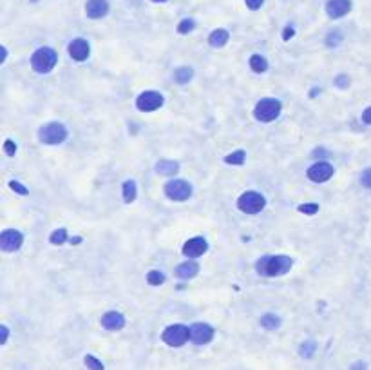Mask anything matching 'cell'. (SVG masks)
Wrapping results in <instances>:
<instances>
[{"mask_svg":"<svg viewBox=\"0 0 371 370\" xmlns=\"http://www.w3.org/2000/svg\"><path fill=\"white\" fill-rule=\"evenodd\" d=\"M351 370H367V366H366V363L358 361V363H355V365L351 366Z\"/></svg>","mask_w":371,"mask_h":370,"instance_id":"40","label":"cell"},{"mask_svg":"<svg viewBox=\"0 0 371 370\" xmlns=\"http://www.w3.org/2000/svg\"><path fill=\"white\" fill-rule=\"evenodd\" d=\"M67 49H69L71 58L76 62L87 60L89 53H91V46H89V42H87L85 38H74L73 42L69 44V48Z\"/></svg>","mask_w":371,"mask_h":370,"instance_id":"13","label":"cell"},{"mask_svg":"<svg viewBox=\"0 0 371 370\" xmlns=\"http://www.w3.org/2000/svg\"><path fill=\"white\" fill-rule=\"evenodd\" d=\"M152 2H167V0H152Z\"/></svg>","mask_w":371,"mask_h":370,"instance_id":"41","label":"cell"},{"mask_svg":"<svg viewBox=\"0 0 371 370\" xmlns=\"http://www.w3.org/2000/svg\"><path fill=\"white\" fill-rule=\"evenodd\" d=\"M341 40H342L341 33H339V31H333V33H330V35H328V38H326V44H328L330 48H332V46H337V44L341 42Z\"/></svg>","mask_w":371,"mask_h":370,"instance_id":"33","label":"cell"},{"mask_svg":"<svg viewBox=\"0 0 371 370\" xmlns=\"http://www.w3.org/2000/svg\"><path fill=\"white\" fill-rule=\"evenodd\" d=\"M9 187H11V191L18 192V194H27V187H24L20 182H9Z\"/></svg>","mask_w":371,"mask_h":370,"instance_id":"34","label":"cell"},{"mask_svg":"<svg viewBox=\"0 0 371 370\" xmlns=\"http://www.w3.org/2000/svg\"><path fill=\"white\" fill-rule=\"evenodd\" d=\"M156 171L158 174H163V176H170V174H176L179 171V163L172 160H161L156 163Z\"/></svg>","mask_w":371,"mask_h":370,"instance_id":"19","label":"cell"},{"mask_svg":"<svg viewBox=\"0 0 371 370\" xmlns=\"http://www.w3.org/2000/svg\"><path fill=\"white\" fill-rule=\"evenodd\" d=\"M56 62H58V55L53 48H40L33 53V57H31V67L33 71L40 74H45V73H51L55 69Z\"/></svg>","mask_w":371,"mask_h":370,"instance_id":"2","label":"cell"},{"mask_svg":"<svg viewBox=\"0 0 371 370\" xmlns=\"http://www.w3.org/2000/svg\"><path fill=\"white\" fill-rule=\"evenodd\" d=\"M250 67L255 71V73H264L268 69V62L264 57L261 55H252L250 57Z\"/></svg>","mask_w":371,"mask_h":370,"instance_id":"22","label":"cell"},{"mask_svg":"<svg viewBox=\"0 0 371 370\" xmlns=\"http://www.w3.org/2000/svg\"><path fill=\"white\" fill-rule=\"evenodd\" d=\"M161 340L168 345V347H183L187 341L190 340V326H185L181 323L176 325H168L161 334Z\"/></svg>","mask_w":371,"mask_h":370,"instance_id":"5","label":"cell"},{"mask_svg":"<svg viewBox=\"0 0 371 370\" xmlns=\"http://www.w3.org/2000/svg\"><path fill=\"white\" fill-rule=\"evenodd\" d=\"M333 173H335V169H333V166H330L328 161H317V163H313L311 167H308V171H306L308 178L315 183L328 182V180L333 176Z\"/></svg>","mask_w":371,"mask_h":370,"instance_id":"10","label":"cell"},{"mask_svg":"<svg viewBox=\"0 0 371 370\" xmlns=\"http://www.w3.org/2000/svg\"><path fill=\"white\" fill-rule=\"evenodd\" d=\"M198 272H199V265L192 260L183 261L176 269V276L179 279H192L194 276H198Z\"/></svg>","mask_w":371,"mask_h":370,"instance_id":"17","label":"cell"},{"mask_svg":"<svg viewBox=\"0 0 371 370\" xmlns=\"http://www.w3.org/2000/svg\"><path fill=\"white\" fill-rule=\"evenodd\" d=\"M207 251H208L207 239L201 238V236L187 239L185 245H183V254H185L187 258H199V256H203Z\"/></svg>","mask_w":371,"mask_h":370,"instance_id":"12","label":"cell"},{"mask_svg":"<svg viewBox=\"0 0 371 370\" xmlns=\"http://www.w3.org/2000/svg\"><path fill=\"white\" fill-rule=\"evenodd\" d=\"M295 35V31H294V27H286L285 29V33H283V40H290L292 38V36Z\"/></svg>","mask_w":371,"mask_h":370,"instance_id":"39","label":"cell"},{"mask_svg":"<svg viewBox=\"0 0 371 370\" xmlns=\"http://www.w3.org/2000/svg\"><path fill=\"white\" fill-rule=\"evenodd\" d=\"M22 243H24V236H22V232L15 231V229H8L0 236V247L6 253H15V251H18L22 247Z\"/></svg>","mask_w":371,"mask_h":370,"instance_id":"11","label":"cell"},{"mask_svg":"<svg viewBox=\"0 0 371 370\" xmlns=\"http://www.w3.org/2000/svg\"><path fill=\"white\" fill-rule=\"evenodd\" d=\"M230 40V35L226 29H216L212 31L210 36H208V44H210L212 48H223L226 46V42Z\"/></svg>","mask_w":371,"mask_h":370,"instance_id":"18","label":"cell"},{"mask_svg":"<svg viewBox=\"0 0 371 370\" xmlns=\"http://www.w3.org/2000/svg\"><path fill=\"white\" fill-rule=\"evenodd\" d=\"M83 363H85V366L89 370H105L104 363L100 361L96 356H92V354H87V356L83 357Z\"/></svg>","mask_w":371,"mask_h":370,"instance_id":"26","label":"cell"},{"mask_svg":"<svg viewBox=\"0 0 371 370\" xmlns=\"http://www.w3.org/2000/svg\"><path fill=\"white\" fill-rule=\"evenodd\" d=\"M192 74H194L192 67H179V69H176V73H174V80H176L177 84H189V80L192 78Z\"/></svg>","mask_w":371,"mask_h":370,"instance_id":"24","label":"cell"},{"mask_svg":"<svg viewBox=\"0 0 371 370\" xmlns=\"http://www.w3.org/2000/svg\"><path fill=\"white\" fill-rule=\"evenodd\" d=\"M49 241H51L53 245H62L67 241V231L65 229H56L55 232H51V236H49Z\"/></svg>","mask_w":371,"mask_h":370,"instance_id":"27","label":"cell"},{"mask_svg":"<svg viewBox=\"0 0 371 370\" xmlns=\"http://www.w3.org/2000/svg\"><path fill=\"white\" fill-rule=\"evenodd\" d=\"M245 160H246V152L241 151V149H239V151L230 152L228 156H224V161H226V163H230V166H243V163H245Z\"/></svg>","mask_w":371,"mask_h":370,"instance_id":"23","label":"cell"},{"mask_svg":"<svg viewBox=\"0 0 371 370\" xmlns=\"http://www.w3.org/2000/svg\"><path fill=\"white\" fill-rule=\"evenodd\" d=\"M165 194L172 201H187L192 196V185L185 180H172L165 185Z\"/></svg>","mask_w":371,"mask_h":370,"instance_id":"7","label":"cell"},{"mask_svg":"<svg viewBox=\"0 0 371 370\" xmlns=\"http://www.w3.org/2000/svg\"><path fill=\"white\" fill-rule=\"evenodd\" d=\"M163 95L158 91H145L136 98V107L143 113H151L163 105Z\"/></svg>","mask_w":371,"mask_h":370,"instance_id":"8","label":"cell"},{"mask_svg":"<svg viewBox=\"0 0 371 370\" xmlns=\"http://www.w3.org/2000/svg\"><path fill=\"white\" fill-rule=\"evenodd\" d=\"M147 283L149 285H154V287H160L165 283V274L161 270H151L147 274Z\"/></svg>","mask_w":371,"mask_h":370,"instance_id":"25","label":"cell"},{"mask_svg":"<svg viewBox=\"0 0 371 370\" xmlns=\"http://www.w3.org/2000/svg\"><path fill=\"white\" fill-rule=\"evenodd\" d=\"M0 332H2V338H0V343L2 345H6L8 343V338H9V328L6 325H2L0 326Z\"/></svg>","mask_w":371,"mask_h":370,"instance_id":"37","label":"cell"},{"mask_svg":"<svg viewBox=\"0 0 371 370\" xmlns=\"http://www.w3.org/2000/svg\"><path fill=\"white\" fill-rule=\"evenodd\" d=\"M294 265V260L285 254H277V256H263L255 263V270L261 276H268V278H275V276H285L290 272Z\"/></svg>","mask_w":371,"mask_h":370,"instance_id":"1","label":"cell"},{"mask_svg":"<svg viewBox=\"0 0 371 370\" xmlns=\"http://www.w3.org/2000/svg\"><path fill=\"white\" fill-rule=\"evenodd\" d=\"M281 109H283V105H281V102L277 98H263V100L257 102V105H255L254 116L259 122L268 124L279 116Z\"/></svg>","mask_w":371,"mask_h":370,"instance_id":"4","label":"cell"},{"mask_svg":"<svg viewBox=\"0 0 371 370\" xmlns=\"http://www.w3.org/2000/svg\"><path fill=\"white\" fill-rule=\"evenodd\" d=\"M313 352H315V343H311V341H306V343H302V347H301V356L310 357Z\"/></svg>","mask_w":371,"mask_h":370,"instance_id":"30","label":"cell"},{"mask_svg":"<svg viewBox=\"0 0 371 370\" xmlns=\"http://www.w3.org/2000/svg\"><path fill=\"white\" fill-rule=\"evenodd\" d=\"M38 138H40V142L45 145H58V144H62V142H65V138H67V129H65L64 124L49 122V124H45V126L40 127Z\"/></svg>","mask_w":371,"mask_h":370,"instance_id":"3","label":"cell"},{"mask_svg":"<svg viewBox=\"0 0 371 370\" xmlns=\"http://www.w3.org/2000/svg\"><path fill=\"white\" fill-rule=\"evenodd\" d=\"M281 325V318L275 314H264L261 318V326H264L266 331H275L277 326Z\"/></svg>","mask_w":371,"mask_h":370,"instance_id":"21","label":"cell"},{"mask_svg":"<svg viewBox=\"0 0 371 370\" xmlns=\"http://www.w3.org/2000/svg\"><path fill=\"white\" fill-rule=\"evenodd\" d=\"M109 11V4L107 0H89L85 4V13L89 18L92 20H98V18L105 17Z\"/></svg>","mask_w":371,"mask_h":370,"instance_id":"16","label":"cell"},{"mask_svg":"<svg viewBox=\"0 0 371 370\" xmlns=\"http://www.w3.org/2000/svg\"><path fill=\"white\" fill-rule=\"evenodd\" d=\"M4 152L8 156H15V152H17V144H15L13 140H6L4 142Z\"/></svg>","mask_w":371,"mask_h":370,"instance_id":"31","label":"cell"},{"mask_svg":"<svg viewBox=\"0 0 371 370\" xmlns=\"http://www.w3.org/2000/svg\"><path fill=\"white\" fill-rule=\"evenodd\" d=\"M196 27V22L192 18H185V20L179 22V26H177V33H181V35H187L190 31H194Z\"/></svg>","mask_w":371,"mask_h":370,"instance_id":"28","label":"cell"},{"mask_svg":"<svg viewBox=\"0 0 371 370\" xmlns=\"http://www.w3.org/2000/svg\"><path fill=\"white\" fill-rule=\"evenodd\" d=\"M362 122L367 124V126H371V105L369 107L364 109V113H362Z\"/></svg>","mask_w":371,"mask_h":370,"instance_id":"38","label":"cell"},{"mask_svg":"<svg viewBox=\"0 0 371 370\" xmlns=\"http://www.w3.org/2000/svg\"><path fill=\"white\" fill-rule=\"evenodd\" d=\"M102 326L112 332L121 331V328L125 326V316L116 312V310H109V312H105L104 316H102Z\"/></svg>","mask_w":371,"mask_h":370,"instance_id":"15","label":"cell"},{"mask_svg":"<svg viewBox=\"0 0 371 370\" xmlns=\"http://www.w3.org/2000/svg\"><path fill=\"white\" fill-rule=\"evenodd\" d=\"M351 11V0H328L326 13L330 18H342Z\"/></svg>","mask_w":371,"mask_h":370,"instance_id":"14","label":"cell"},{"mask_svg":"<svg viewBox=\"0 0 371 370\" xmlns=\"http://www.w3.org/2000/svg\"><path fill=\"white\" fill-rule=\"evenodd\" d=\"M297 211L302 214H308V216H313V214L319 213V205L317 203H302L297 207Z\"/></svg>","mask_w":371,"mask_h":370,"instance_id":"29","label":"cell"},{"mask_svg":"<svg viewBox=\"0 0 371 370\" xmlns=\"http://www.w3.org/2000/svg\"><path fill=\"white\" fill-rule=\"evenodd\" d=\"M360 183H362L366 189H371V167L364 169L362 176H360Z\"/></svg>","mask_w":371,"mask_h":370,"instance_id":"32","label":"cell"},{"mask_svg":"<svg viewBox=\"0 0 371 370\" xmlns=\"http://www.w3.org/2000/svg\"><path fill=\"white\" fill-rule=\"evenodd\" d=\"M216 331L208 323H194L190 325V341L194 345H207L214 340Z\"/></svg>","mask_w":371,"mask_h":370,"instance_id":"9","label":"cell"},{"mask_svg":"<svg viewBox=\"0 0 371 370\" xmlns=\"http://www.w3.org/2000/svg\"><path fill=\"white\" fill-rule=\"evenodd\" d=\"M245 4H246V8H250V9H259L261 6L264 4V0H245Z\"/></svg>","mask_w":371,"mask_h":370,"instance_id":"36","label":"cell"},{"mask_svg":"<svg viewBox=\"0 0 371 370\" xmlns=\"http://www.w3.org/2000/svg\"><path fill=\"white\" fill-rule=\"evenodd\" d=\"M264 205H266V200H264V196L259 194V192L255 191H248L245 194L239 196L238 200V209L245 214H257L264 209Z\"/></svg>","mask_w":371,"mask_h":370,"instance_id":"6","label":"cell"},{"mask_svg":"<svg viewBox=\"0 0 371 370\" xmlns=\"http://www.w3.org/2000/svg\"><path fill=\"white\" fill-rule=\"evenodd\" d=\"M335 84L341 87V89H344V87L350 86V76H346V74H341V76H337V78H335Z\"/></svg>","mask_w":371,"mask_h":370,"instance_id":"35","label":"cell"},{"mask_svg":"<svg viewBox=\"0 0 371 370\" xmlns=\"http://www.w3.org/2000/svg\"><path fill=\"white\" fill-rule=\"evenodd\" d=\"M136 194H138L136 182L127 180V182L123 183V201H125V203H132V201L136 200Z\"/></svg>","mask_w":371,"mask_h":370,"instance_id":"20","label":"cell"}]
</instances>
